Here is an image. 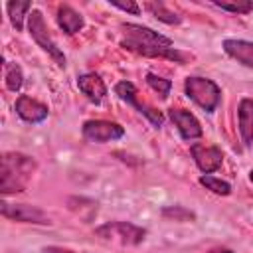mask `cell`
Segmentation results:
<instances>
[{
  "instance_id": "e0dca14e",
  "label": "cell",
  "mask_w": 253,
  "mask_h": 253,
  "mask_svg": "<svg viewBox=\"0 0 253 253\" xmlns=\"http://www.w3.org/2000/svg\"><path fill=\"white\" fill-rule=\"evenodd\" d=\"M144 8H146L156 20H160V22H164V24H180V22H182V18H180L176 12H172L164 2H146Z\"/></svg>"
},
{
  "instance_id": "d6986e66",
  "label": "cell",
  "mask_w": 253,
  "mask_h": 253,
  "mask_svg": "<svg viewBox=\"0 0 253 253\" xmlns=\"http://www.w3.org/2000/svg\"><path fill=\"white\" fill-rule=\"evenodd\" d=\"M200 184L206 186V190H210V192H213V194H217V196H229V194H231L229 182H225V180H221V178H215V176H211V174H204V176L200 178Z\"/></svg>"
},
{
  "instance_id": "52a82bcc",
  "label": "cell",
  "mask_w": 253,
  "mask_h": 253,
  "mask_svg": "<svg viewBox=\"0 0 253 253\" xmlns=\"http://www.w3.org/2000/svg\"><path fill=\"white\" fill-rule=\"evenodd\" d=\"M0 211L6 219H12V221H20V223H36V225H49L51 223V217L36 208V206H28V204H8V202H2L0 204Z\"/></svg>"
},
{
  "instance_id": "ac0fdd59",
  "label": "cell",
  "mask_w": 253,
  "mask_h": 253,
  "mask_svg": "<svg viewBox=\"0 0 253 253\" xmlns=\"http://www.w3.org/2000/svg\"><path fill=\"white\" fill-rule=\"evenodd\" d=\"M4 79H6V87L10 91H20L22 83H24V73H22V67L18 63H10L6 61L4 63Z\"/></svg>"
},
{
  "instance_id": "44dd1931",
  "label": "cell",
  "mask_w": 253,
  "mask_h": 253,
  "mask_svg": "<svg viewBox=\"0 0 253 253\" xmlns=\"http://www.w3.org/2000/svg\"><path fill=\"white\" fill-rule=\"evenodd\" d=\"M213 6L227 10V12H235V14H249L253 10V2L251 0H237V2H221V0H213Z\"/></svg>"
},
{
  "instance_id": "5bb4252c",
  "label": "cell",
  "mask_w": 253,
  "mask_h": 253,
  "mask_svg": "<svg viewBox=\"0 0 253 253\" xmlns=\"http://www.w3.org/2000/svg\"><path fill=\"white\" fill-rule=\"evenodd\" d=\"M237 117H239V134L245 146L253 144V99L245 97L239 101V109H237Z\"/></svg>"
},
{
  "instance_id": "8fae6325",
  "label": "cell",
  "mask_w": 253,
  "mask_h": 253,
  "mask_svg": "<svg viewBox=\"0 0 253 253\" xmlns=\"http://www.w3.org/2000/svg\"><path fill=\"white\" fill-rule=\"evenodd\" d=\"M14 109H16V115L26 123H42L43 119H47V113H49L43 103L28 97V95H20L16 99Z\"/></svg>"
},
{
  "instance_id": "8992f818",
  "label": "cell",
  "mask_w": 253,
  "mask_h": 253,
  "mask_svg": "<svg viewBox=\"0 0 253 253\" xmlns=\"http://www.w3.org/2000/svg\"><path fill=\"white\" fill-rule=\"evenodd\" d=\"M115 93H117L123 101H126L128 105H132L140 115H144V117L152 123V126H156V128L162 126V123H164V115H162L158 109H154L152 105H148L146 101L140 99V95H138L134 83H130V81H119V83L115 85Z\"/></svg>"
},
{
  "instance_id": "5b68a950",
  "label": "cell",
  "mask_w": 253,
  "mask_h": 253,
  "mask_svg": "<svg viewBox=\"0 0 253 253\" xmlns=\"http://www.w3.org/2000/svg\"><path fill=\"white\" fill-rule=\"evenodd\" d=\"M28 30H30V36L34 38V42L43 49L47 51L53 61L59 65V67H65V55L63 51L57 47V43L53 42L51 34H49V28L43 20V14L40 10H32L30 16H28Z\"/></svg>"
},
{
  "instance_id": "cb8c5ba5",
  "label": "cell",
  "mask_w": 253,
  "mask_h": 253,
  "mask_svg": "<svg viewBox=\"0 0 253 253\" xmlns=\"http://www.w3.org/2000/svg\"><path fill=\"white\" fill-rule=\"evenodd\" d=\"M42 253H75L67 247H59V245H47V247H42Z\"/></svg>"
},
{
  "instance_id": "30bf717a",
  "label": "cell",
  "mask_w": 253,
  "mask_h": 253,
  "mask_svg": "<svg viewBox=\"0 0 253 253\" xmlns=\"http://www.w3.org/2000/svg\"><path fill=\"white\" fill-rule=\"evenodd\" d=\"M168 117L176 125V128H178V132H180V136L184 140H194V138L202 136V132H204L202 125L190 111H186V109H170Z\"/></svg>"
},
{
  "instance_id": "6da1fadb",
  "label": "cell",
  "mask_w": 253,
  "mask_h": 253,
  "mask_svg": "<svg viewBox=\"0 0 253 253\" xmlns=\"http://www.w3.org/2000/svg\"><path fill=\"white\" fill-rule=\"evenodd\" d=\"M121 45L125 49H130L138 55L144 57H162V59H170L176 63H184L188 55H184L182 51H178L174 47V42L146 26L140 24H121Z\"/></svg>"
},
{
  "instance_id": "4fadbf2b",
  "label": "cell",
  "mask_w": 253,
  "mask_h": 253,
  "mask_svg": "<svg viewBox=\"0 0 253 253\" xmlns=\"http://www.w3.org/2000/svg\"><path fill=\"white\" fill-rule=\"evenodd\" d=\"M223 51L237 59L241 65L251 67L253 69V42L247 40H223Z\"/></svg>"
},
{
  "instance_id": "7c38bea8",
  "label": "cell",
  "mask_w": 253,
  "mask_h": 253,
  "mask_svg": "<svg viewBox=\"0 0 253 253\" xmlns=\"http://www.w3.org/2000/svg\"><path fill=\"white\" fill-rule=\"evenodd\" d=\"M77 87L95 105H99L105 99V95H107V87H105L103 79L97 73H83V75H79L77 77Z\"/></svg>"
},
{
  "instance_id": "277c9868",
  "label": "cell",
  "mask_w": 253,
  "mask_h": 253,
  "mask_svg": "<svg viewBox=\"0 0 253 253\" xmlns=\"http://www.w3.org/2000/svg\"><path fill=\"white\" fill-rule=\"evenodd\" d=\"M95 235L105 241H113V243H121V245H138L144 241L146 229L138 227L130 221H109V223L99 225L95 229Z\"/></svg>"
},
{
  "instance_id": "7402d4cb",
  "label": "cell",
  "mask_w": 253,
  "mask_h": 253,
  "mask_svg": "<svg viewBox=\"0 0 253 253\" xmlns=\"http://www.w3.org/2000/svg\"><path fill=\"white\" fill-rule=\"evenodd\" d=\"M146 83H148V85H150L162 99H166V97L170 95V89H172L170 79L158 77V75H154V73H146Z\"/></svg>"
},
{
  "instance_id": "7a4b0ae2",
  "label": "cell",
  "mask_w": 253,
  "mask_h": 253,
  "mask_svg": "<svg viewBox=\"0 0 253 253\" xmlns=\"http://www.w3.org/2000/svg\"><path fill=\"white\" fill-rule=\"evenodd\" d=\"M38 164L32 156L22 152H6L2 154V170H0V192L2 196L24 192L28 182L32 180Z\"/></svg>"
},
{
  "instance_id": "ba28073f",
  "label": "cell",
  "mask_w": 253,
  "mask_h": 253,
  "mask_svg": "<svg viewBox=\"0 0 253 253\" xmlns=\"http://www.w3.org/2000/svg\"><path fill=\"white\" fill-rule=\"evenodd\" d=\"M83 136L89 142H111V140H119L125 134V128L119 123L113 121H103V119H95V121H85L83 128H81Z\"/></svg>"
},
{
  "instance_id": "484cf974",
  "label": "cell",
  "mask_w": 253,
  "mask_h": 253,
  "mask_svg": "<svg viewBox=\"0 0 253 253\" xmlns=\"http://www.w3.org/2000/svg\"><path fill=\"white\" fill-rule=\"evenodd\" d=\"M249 178H251V182H253V168H251V172H249Z\"/></svg>"
},
{
  "instance_id": "603a6c76",
  "label": "cell",
  "mask_w": 253,
  "mask_h": 253,
  "mask_svg": "<svg viewBox=\"0 0 253 253\" xmlns=\"http://www.w3.org/2000/svg\"><path fill=\"white\" fill-rule=\"evenodd\" d=\"M111 6H115V8H119V10H125V12H130V14H140V6L136 4V2H119V0H111L109 2Z\"/></svg>"
},
{
  "instance_id": "9c48e42d",
  "label": "cell",
  "mask_w": 253,
  "mask_h": 253,
  "mask_svg": "<svg viewBox=\"0 0 253 253\" xmlns=\"http://www.w3.org/2000/svg\"><path fill=\"white\" fill-rule=\"evenodd\" d=\"M196 166L204 172V174H211L215 172L221 164H223V152L217 146H206V144H192L190 148Z\"/></svg>"
},
{
  "instance_id": "3957f363",
  "label": "cell",
  "mask_w": 253,
  "mask_h": 253,
  "mask_svg": "<svg viewBox=\"0 0 253 253\" xmlns=\"http://www.w3.org/2000/svg\"><path fill=\"white\" fill-rule=\"evenodd\" d=\"M184 91L206 113H213L221 101V89L217 87V83H213L211 79H206V77H196V75L186 77Z\"/></svg>"
},
{
  "instance_id": "ffe728a7",
  "label": "cell",
  "mask_w": 253,
  "mask_h": 253,
  "mask_svg": "<svg viewBox=\"0 0 253 253\" xmlns=\"http://www.w3.org/2000/svg\"><path fill=\"white\" fill-rule=\"evenodd\" d=\"M162 215L168 219H174V221H194L196 219V213L186 210L184 206H168L162 210Z\"/></svg>"
},
{
  "instance_id": "9a60e30c",
  "label": "cell",
  "mask_w": 253,
  "mask_h": 253,
  "mask_svg": "<svg viewBox=\"0 0 253 253\" xmlns=\"http://www.w3.org/2000/svg\"><path fill=\"white\" fill-rule=\"evenodd\" d=\"M57 24H59V28L67 34V36H73V34H77L81 28H83V16L77 12V10H73L69 4H61L59 8H57Z\"/></svg>"
},
{
  "instance_id": "d4e9b609",
  "label": "cell",
  "mask_w": 253,
  "mask_h": 253,
  "mask_svg": "<svg viewBox=\"0 0 253 253\" xmlns=\"http://www.w3.org/2000/svg\"><path fill=\"white\" fill-rule=\"evenodd\" d=\"M208 253H233V251L231 249H225V247H215V249H211Z\"/></svg>"
},
{
  "instance_id": "2e32d148",
  "label": "cell",
  "mask_w": 253,
  "mask_h": 253,
  "mask_svg": "<svg viewBox=\"0 0 253 253\" xmlns=\"http://www.w3.org/2000/svg\"><path fill=\"white\" fill-rule=\"evenodd\" d=\"M6 10H8L10 22H12V26L16 28V32H22V28H24V18L30 16L28 12L32 10V2H8V4H6Z\"/></svg>"
}]
</instances>
